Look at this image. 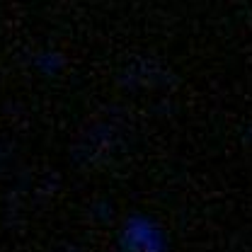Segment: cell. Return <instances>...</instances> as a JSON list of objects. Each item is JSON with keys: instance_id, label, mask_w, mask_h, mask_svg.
I'll return each mask as SVG.
<instances>
[{"instance_id": "6da1fadb", "label": "cell", "mask_w": 252, "mask_h": 252, "mask_svg": "<svg viewBox=\"0 0 252 252\" xmlns=\"http://www.w3.org/2000/svg\"><path fill=\"white\" fill-rule=\"evenodd\" d=\"M126 240H128V245H133V248H138V250H143V252L160 250V235H158V230L151 228L148 223H141V220H133L126 228Z\"/></svg>"}]
</instances>
